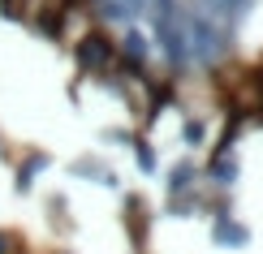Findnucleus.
Segmentation results:
<instances>
[]
</instances>
